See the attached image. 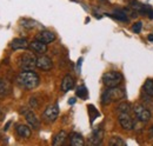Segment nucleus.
<instances>
[{
    "label": "nucleus",
    "mask_w": 153,
    "mask_h": 146,
    "mask_svg": "<svg viewBox=\"0 0 153 146\" xmlns=\"http://www.w3.org/2000/svg\"><path fill=\"white\" fill-rule=\"evenodd\" d=\"M67 139V133L65 131H60L56 137L53 138V145L54 146H60L65 143V140Z\"/></svg>",
    "instance_id": "obj_18"
},
{
    "label": "nucleus",
    "mask_w": 153,
    "mask_h": 146,
    "mask_svg": "<svg viewBox=\"0 0 153 146\" xmlns=\"http://www.w3.org/2000/svg\"><path fill=\"white\" fill-rule=\"evenodd\" d=\"M34 21H31V20H22V26L24 27H27V28H33L36 25Z\"/></svg>",
    "instance_id": "obj_26"
},
{
    "label": "nucleus",
    "mask_w": 153,
    "mask_h": 146,
    "mask_svg": "<svg viewBox=\"0 0 153 146\" xmlns=\"http://www.w3.org/2000/svg\"><path fill=\"white\" fill-rule=\"evenodd\" d=\"M37 67L42 71H50L53 67V63L48 57L41 55V57L37 58Z\"/></svg>",
    "instance_id": "obj_8"
},
{
    "label": "nucleus",
    "mask_w": 153,
    "mask_h": 146,
    "mask_svg": "<svg viewBox=\"0 0 153 146\" xmlns=\"http://www.w3.org/2000/svg\"><path fill=\"white\" fill-rule=\"evenodd\" d=\"M31 106H32V107H36V106H37V101H36L34 98L31 99Z\"/></svg>",
    "instance_id": "obj_28"
},
{
    "label": "nucleus",
    "mask_w": 153,
    "mask_h": 146,
    "mask_svg": "<svg viewBox=\"0 0 153 146\" xmlns=\"http://www.w3.org/2000/svg\"><path fill=\"white\" fill-rule=\"evenodd\" d=\"M11 47L12 50H26L30 47V44L25 38H17L12 40Z\"/></svg>",
    "instance_id": "obj_11"
},
{
    "label": "nucleus",
    "mask_w": 153,
    "mask_h": 146,
    "mask_svg": "<svg viewBox=\"0 0 153 146\" xmlns=\"http://www.w3.org/2000/svg\"><path fill=\"white\" fill-rule=\"evenodd\" d=\"M58 115H59V106H58V104L50 105L47 109L44 111V113H42V118H44L45 121H47V123H53V121H56Z\"/></svg>",
    "instance_id": "obj_6"
},
{
    "label": "nucleus",
    "mask_w": 153,
    "mask_h": 146,
    "mask_svg": "<svg viewBox=\"0 0 153 146\" xmlns=\"http://www.w3.org/2000/svg\"><path fill=\"white\" fill-rule=\"evenodd\" d=\"M149 40H150V41H153V36H149Z\"/></svg>",
    "instance_id": "obj_32"
},
{
    "label": "nucleus",
    "mask_w": 153,
    "mask_h": 146,
    "mask_svg": "<svg viewBox=\"0 0 153 146\" xmlns=\"http://www.w3.org/2000/svg\"><path fill=\"white\" fill-rule=\"evenodd\" d=\"M123 81V75L117 71H110L102 75V83L107 87H115Z\"/></svg>",
    "instance_id": "obj_4"
},
{
    "label": "nucleus",
    "mask_w": 153,
    "mask_h": 146,
    "mask_svg": "<svg viewBox=\"0 0 153 146\" xmlns=\"http://www.w3.org/2000/svg\"><path fill=\"white\" fill-rule=\"evenodd\" d=\"M40 83V78L33 71H24L17 77V84L25 90H33Z\"/></svg>",
    "instance_id": "obj_1"
},
{
    "label": "nucleus",
    "mask_w": 153,
    "mask_h": 146,
    "mask_svg": "<svg viewBox=\"0 0 153 146\" xmlns=\"http://www.w3.org/2000/svg\"><path fill=\"white\" fill-rule=\"evenodd\" d=\"M88 110H90V115H91V121L93 123V120L96 119V117H99V112L96 110L93 105H88Z\"/></svg>",
    "instance_id": "obj_24"
},
{
    "label": "nucleus",
    "mask_w": 153,
    "mask_h": 146,
    "mask_svg": "<svg viewBox=\"0 0 153 146\" xmlns=\"http://www.w3.org/2000/svg\"><path fill=\"white\" fill-rule=\"evenodd\" d=\"M10 92H11V84L6 80L0 79V98H4L6 95H8Z\"/></svg>",
    "instance_id": "obj_17"
},
{
    "label": "nucleus",
    "mask_w": 153,
    "mask_h": 146,
    "mask_svg": "<svg viewBox=\"0 0 153 146\" xmlns=\"http://www.w3.org/2000/svg\"><path fill=\"white\" fill-rule=\"evenodd\" d=\"M81 63H82V59L80 58V59L78 60V71H80V65H81Z\"/></svg>",
    "instance_id": "obj_30"
},
{
    "label": "nucleus",
    "mask_w": 153,
    "mask_h": 146,
    "mask_svg": "<svg viewBox=\"0 0 153 146\" xmlns=\"http://www.w3.org/2000/svg\"><path fill=\"white\" fill-rule=\"evenodd\" d=\"M76 95H78L79 98H81V99H86V98H87V90H86V87H85V86L78 87V90H76Z\"/></svg>",
    "instance_id": "obj_23"
},
{
    "label": "nucleus",
    "mask_w": 153,
    "mask_h": 146,
    "mask_svg": "<svg viewBox=\"0 0 153 146\" xmlns=\"http://www.w3.org/2000/svg\"><path fill=\"white\" fill-rule=\"evenodd\" d=\"M133 112L134 114H135V117L138 118V120H140L143 123H147L151 119V112H150V110L146 109L145 106H143L140 104L134 105Z\"/></svg>",
    "instance_id": "obj_5"
},
{
    "label": "nucleus",
    "mask_w": 153,
    "mask_h": 146,
    "mask_svg": "<svg viewBox=\"0 0 153 146\" xmlns=\"http://www.w3.org/2000/svg\"><path fill=\"white\" fill-rule=\"evenodd\" d=\"M47 44H44V42H41V41H39V40H34V41H32L31 44H30V48L34 52V53H40V54H42V53H45L46 51H47V46H46Z\"/></svg>",
    "instance_id": "obj_13"
},
{
    "label": "nucleus",
    "mask_w": 153,
    "mask_h": 146,
    "mask_svg": "<svg viewBox=\"0 0 153 146\" xmlns=\"http://www.w3.org/2000/svg\"><path fill=\"white\" fill-rule=\"evenodd\" d=\"M119 124L124 130H127V131H131L134 127V120L131 118V115L128 113H120Z\"/></svg>",
    "instance_id": "obj_7"
},
{
    "label": "nucleus",
    "mask_w": 153,
    "mask_h": 146,
    "mask_svg": "<svg viewBox=\"0 0 153 146\" xmlns=\"http://www.w3.org/2000/svg\"><path fill=\"white\" fill-rule=\"evenodd\" d=\"M149 134H150V138H151V139H153V125L151 126V128L149 130Z\"/></svg>",
    "instance_id": "obj_29"
},
{
    "label": "nucleus",
    "mask_w": 153,
    "mask_h": 146,
    "mask_svg": "<svg viewBox=\"0 0 153 146\" xmlns=\"http://www.w3.org/2000/svg\"><path fill=\"white\" fill-rule=\"evenodd\" d=\"M36 39L44 42V44H50V42H53L56 40V34L51 31H41L37 34Z\"/></svg>",
    "instance_id": "obj_10"
},
{
    "label": "nucleus",
    "mask_w": 153,
    "mask_h": 146,
    "mask_svg": "<svg viewBox=\"0 0 153 146\" xmlns=\"http://www.w3.org/2000/svg\"><path fill=\"white\" fill-rule=\"evenodd\" d=\"M117 110H118L119 113H130V111H131V104L127 103V101H124V103L119 104V106H118Z\"/></svg>",
    "instance_id": "obj_21"
},
{
    "label": "nucleus",
    "mask_w": 153,
    "mask_h": 146,
    "mask_svg": "<svg viewBox=\"0 0 153 146\" xmlns=\"http://www.w3.org/2000/svg\"><path fill=\"white\" fill-rule=\"evenodd\" d=\"M111 17H113V18L118 19V20H120V21H128L127 13H126L125 11H121V10H119V11H115L114 14H112Z\"/></svg>",
    "instance_id": "obj_19"
},
{
    "label": "nucleus",
    "mask_w": 153,
    "mask_h": 146,
    "mask_svg": "<svg viewBox=\"0 0 153 146\" xmlns=\"http://www.w3.org/2000/svg\"><path fill=\"white\" fill-rule=\"evenodd\" d=\"M146 14L149 16V18H150V19H153V11L151 10V8L147 11V13H146Z\"/></svg>",
    "instance_id": "obj_27"
},
{
    "label": "nucleus",
    "mask_w": 153,
    "mask_h": 146,
    "mask_svg": "<svg viewBox=\"0 0 153 146\" xmlns=\"http://www.w3.org/2000/svg\"><path fill=\"white\" fill-rule=\"evenodd\" d=\"M24 114H25V118L27 120V123L32 126V128H36L38 130L40 127V123H39V119L37 118V115L34 114V112H32L31 110H26L24 111Z\"/></svg>",
    "instance_id": "obj_9"
},
{
    "label": "nucleus",
    "mask_w": 153,
    "mask_h": 146,
    "mask_svg": "<svg viewBox=\"0 0 153 146\" xmlns=\"http://www.w3.org/2000/svg\"><path fill=\"white\" fill-rule=\"evenodd\" d=\"M73 87H74V79H73V77L70 75V74L65 75L62 81H61V91L66 93V92L71 91Z\"/></svg>",
    "instance_id": "obj_12"
},
{
    "label": "nucleus",
    "mask_w": 153,
    "mask_h": 146,
    "mask_svg": "<svg viewBox=\"0 0 153 146\" xmlns=\"http://www.w3.org/2000/svg\"><path fill=\"white\" fill-rule=\"evenodd\" d=\"M102 137H104V132L102 130H94L91 138H90V144L92 145H100L102 142Z\"/></svg>",
    "instance_id": "obj_14"
},
{
    "label": "nucleus",
    "mask_w": 153,
    "mask_h": 146,
    "mask_svg": "<svg viewBox=\"0 0 153 146\" xmlns=\"http://www.w3.org/2000/svg\"><path fill=\"white\" fill-rule=\"evenodd\" d=\"M126 97V93L124 90L119 89V87H108L106 91L102 92L101 94V103L104 105H108L113 101H117V100H121Z\"/></svg>",
    "instance_id": "obj_2"
},
{
    "label": "nucleus",
    "mask_w": 153,
    "mask_h": 146,
    "mask_svg": "<svg viewBox=\"0 0 153 146\" xmlns=\"http://www.w3.org/2000/svg\"><path fill=\"white\" fill-rule=\"evenodd\" d=\"M108 145L111 146H125L126 143L120 138V137H112L108 142Z\"/></svg>",
    "instance_id": "obj_22"
},
{
    "label": "nucleus",
    "mask_w": 153,
    "mask_h": 146,
    "mask_svg": "<svg viewBox=\"0 0 153 146\" xmlns=\"http://www.w3.org/2000/svg\"><path fill=\"white\" fill-rule=\"evenodd\" d=\"M141 28H143V22H141V21L135 22L133 26H132V31H133L134 33H140Z\"/></svg>",
    "instance_id": "obj_25"
},
{
    "label": "nucleus",
    "mask_w": 153,
    "mask_h": 146,
    "mask_svg": "<svg viewBox=\"0 0 153 146\" xmlns=\"http://www.w3.org/2000/svg\"><path fill=\"white\" fill-rule=\"evenodd\" d=\"M144 91L146 94H149L150 97L153 98V80H146L144 84Z\"/></svg>",
    "instance_id": "obj_20"
},
{
    "label": "nucleus",
    "mask_w": 153,
    "mask_h": 146,
    "mask_svg": "<svg viewBox=\"0 0 153 146\" xmlns=\"http://www.w3.org/2000/svg\"><path fill=\"white\" fill-rule=\"evenodd\" d=\"M70 144L72 146H84L85 145V142H84V138L81 134L73 132L70 134Z\"/></svg>",
    "instance_id": "obj_15"
},
{
    "label": "nucleus",
    "mask_w": 153,
    "mask_h": 146,
    "mask_svg": "<svg viewBox=\"0 0 153 146\" xmlns=\"http://www.w3.org/2000/svg\"><path fill=\"white\" fill-rule=\"evenodd\" d=\"M16 131H17V134L19 136L20 138H24V139H27V138H30L31 137V128L28 127V126H26V125H22V124H20L17 126L16 128Z\"/></svg>",
    "instance_id": "obj_16"
},
{
    "label": "nucleus",
    "mask_w": 153,
    "mask_h": 146,
    "mask_svg": "<svg viewBox=\"0 0 153 146\" xmlns=\"http://www.w3.org/2000/svg\"><path fill=\"white\" fill-rule=\"evenodd\" d=\"M19 66L22 71H33L37 67V57L33 53H24L19 59Z\"/></svg>",
    "instance_id": "obj_3"
},
{
    "label": "nucleus",
    "mask_w": 153,
    "mask_h": 146,
    "mask_svg": "<svg viewBox=\"0 0 153 146\" xmlns=\"http://www.w3.org/2000/svg\"><path fill=\"white\" fill-rule=\"evenodd\" d=\"M74 103H76V98H71L70 101H68V104H71V105H73Z\"/></svg>",
    "instance_id": "obj_31"
}]
</instances>
